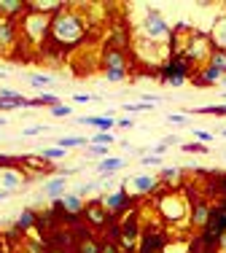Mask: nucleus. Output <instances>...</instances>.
I'll return each mask as SVG.
<instances>
[{
	"instance_id": "49530a36",
	"label": "nucleus",
	"mask_w": 226,
	"mask_h": 253,
	"mask_svg": "<svg viewBox=\"0 0 226 253\" xmlns=\"http://www.w3.org/2000/svg\"><path fill=\"white\" fill-rule=\"evenodd\" d=\"M100 253H121V251H118V245L111 240V243H103V245H100Z\"/></svg>"
},
{
	"instance_id": "ddd939ff",
	"label": "nucleus",
	"mask_w": 226,
	"mask_h": 253,
	"mask_svg": "<svg viewBox=\"0 0 226 253\" xmlns=\"http://www.w3.org/2000/svg\"><path fill=\"white\" fill-rule=\"evenodd\" d=\"M188 215H191V226L194 229H205L207 224H210V218H213V205L207 200H194Z\"/></svg>"
},
{
	"instance_id": "e433bc0d",
	"label": "nucleus",
	"mask_w": 226,
	"mask_h": 253,
	"mask_svg": "<svg viewBox=\"0 0 226 253\" xmlns=\"http://www.w3.org/2000/svg\"><path fill=\"white\" fill-rule=\"evenodd\" d=\"M38 102H40V108H54V105H59L62 100H59L57 94H51V92H43V94L38 97Z\"/></svg>"
},
{
	"instance_id": "4be33fe9",
	"label": "nucleus",
	"mask_w": 226,
	"mask_h": 253,
	"mask_svg": "<svg viewBox=\"0 0 226 253\" xmlns=\"http://www.w3.org/2000/svg\"><path fill=\"white\" fill-rule=\"evenodd\" d=\"M16 232L19 234H30L35 226H38V213H35V208H22L19 218H16Z\"/></svg>"
},
{
	"instance_id": "4d7b16f0",
	"label": "nucleus",
	"mask_w": 226,
	"mask_h": 253,
	"mask_svg": "<svg viewBox=\"0 0 226 253\" xmlns=\"http://www.w3.org/2000/svg\"><path fill=\"white\" fill-rule=\"evenodd\" d=\"M221 135H224V137H226V126H221Z\"/></svg>"
},
{
	"instance_id": "c85d7f7f",
	"label": "nucleus",
	"mask_w": 226,
	"mask_h": 253,
	"mask_svg": "<svg viewBox=\"0 0 226 253\" xmlns=\"http://www.w3.org/2000/svg\"><path fill=\"white\" fill-rule=\"evenodd\" d=\"M89 143H92V146L108 148L111 143H116V135H113V132H94V137H89Z\"/></svg>"
},
{
	"instance_id": "3c124183",
	"label": "nucleus",
	"mask_w": 226,
	"mask_h": 253,
	"mask_svg": "<svg viewBox=\"0 0 226 253\" xmlns=\"http://www.w3.org/2000/svg\"><path fill=\"white\" fill-rule=\"evenodd\" d=\"M164 151H167V146H164V143H156V148H153V154H156V156H162Z\"/></svg>"
},
{
	"instance_id": "bf43d9fd",
	"label": "nucleus",
	"mask_w": 226,
	"mask_h": 253,
	"mask_svg": "<svg viewBox=\"0 0 226 253\" xmlns=\"http://www.w3.org/2000/svg\"><path fill=\"white\" fill-rule=\"evenodd\" d=\"M224 162H226V154H224Z\"/></svg>"
},
{
	"instance_id": "473e14b6",
	"label": "nucleus",
	"mask_w": 226,
	"mask_h": 253,
	"mask_svg": "<svg viewBox=\"0 0 226 253\" xmlns=\"http://www.w3.org/2000/svg\"><path fill=\"white\" fill-rule=\"evenodd\" d=\"M27 81L33 84V86H38V89H46V86H51V84H54V78L46 76V73H33Z\"/></svg>"
},
{
	"instance_id": "6e6552de",
	"label": "nucleus",
	"mask_w": 226,
	"mask_h": 253,
	"mask_svg": "<svg viewBox=\"0 0 226 253\" xmlns=\"http://www.w3.org/2000/svg\"><path fill=\"white\" fill-rule=\"evenodd\" d=\"M97 202L103 205V210H105L108 215H118V213H124V210L132 205V197H129V191L124 189V186H118V189L105 191V194L100 197Z\"/></svg>"
},
{
	"instance_id": "8fccbe9b",
	"label": "nucleus",
	"mask_w": 226,
	"mask_h": 253,
	"mask_svg": "<svg viewBox=\"0 0 226 253\" xmlns=\"http://www.w3.org/2000/svg\"><path fill=\"white\" fill-rule=\"evenodd\" d=\"M183 84H188V78H170V81H167V86H183Z\"/></svg>"
},
{
	"instance_id": "b1692460",
	"label": "nucleus",
	"mask_w": 226,
	"mask_h": 253,
	"mask_svg": "<svg viewBox=\"0 0 226 253\" xmlns=\"http://www.w3.org/2000/svg\"><path fill=\"white\" fill-rule=\"evenodd\" d=\"M124 167H127L124 156H105V159L97 162V172H100V175H113V172L124 170Z\"/></svg>"
},
{
	"instance_id": "052dcab7",
	"label": "nucleus",
	"mask_w": 226,
	"mask_h": 253,
	"mask_svg": "<svg viewBox=\"0 0 226 253\" xmlns=\"http://www.w3.org/2000/svg\"><path fill=\"white\" fill-rule=\"evenodd\" d=\"M0 78H3V73H0Z\"/></svg>"
},
{
	"instance_id": "f704fd0d",
	"label": "nucleus",
	"mask_w": 226,
	"mask_h": 253,
	"mask_svg": "<svg viewBox=\"0 0 226 253\" xmlns=\"http://www.w3.org/2000/svg\"><path fill=\"white\" fill-rule=\"evenodd\" d=\"M121 108L127 113H143V111H153L156 105H148V102H124Z\"/></svg>"
},
{
	"instance_id": "a211bd4d",
	"label": "nucleus",
	"mask_w": 226,
	"mask_h": 253,
	"mask_svg": "<svg viewBox=\"0 0 226 253\" xmlns=\"http://www.w3.org/2000/svg\"><path fill=\"white\" fill-rule=\"evenodd\" d=\"M27 11L25 0H0V19H11V22H19Z\"/></svg>"
},
{
	"instance_id": "5701e85b",
	"label": "nucleus",
	"mask_w": 226,
	"mask_h": 253,
	"mask_svg": "<svg viewBox=\"0 0 226 253\" xmlns=\"http://www.w3.org/2000/svg\"><path fill=\"white\" fill-rule=\"evenodd\" d=\"M78 124H84V126H94L97 132H113L116 129V119H111V116H84V119H75Z\"/></svg>"
},
{
	"instance_id": "f03ea898",
	"label": "nucleus",
	"mask_w": 226,
	"mask_h": 253,
	"mask_svg": "<svg viewBox=\"0 0 226 253\" xmlns=\"http://www.w3.org/2000/svg\"><path fill=\"white\" fill-rule=\"evenodd\" d=\"M19 38L27 49H43L49 43V25H51V16L43 14H35V11H25L19 22Z\"/></svg>"
},
{
	"instance_id": "c756f323",
	"label": "nucleus",
	"mask_w": 226,
	"mask_h": 253,
	"mask_svg": "<svg viewBox=\"0 0 226 253\" xmlns=\"http://www.w3.org/2000/svg\"><path fill=\"white\" fill-rule=\"evenodd\" d=\"M65 156H68V151H62V148H57V146H49V148L40 151V159L43 162H59V159H65Z\"/></svg>"
},
{
	"instance_id": "f8f14e48",
	"label": "nucleus",
	"mask_w": 226,
	"mask_h": 253,
	"mask_svg": "<svg viewBox=\"0 0 226 253\" xmlns=\"http://www.w3.org/2000/svg\"><path fill=\"white\" fill-rule=\"evenodd\" d=\"M25 183H27V175H22L16 167H0V191L14 194V191H19Z\"/></svg>"
},
{
	"instance_id": "c9c22d12",
	"label": "nucleus",
	"mask_w": 226,
	"mask_h": 253,
	"mask_svg": "<svg viewBox=\"0 0 226 253\" xmlns=\"http://www.w3.org/2000/svg\"><path fill=\"white\" fill-rule=\"evenodd\" d=\"M22 105H25V97H22V100H3V97H0V111H3V113L19 111Z\"/></svg>"
},
{
	"instance_id": "a19ab883",
	"label": "nucleus",
	"mask_w": 226,
	"mask_h": 253,
	"mask_svg": "<svg viewBox=\"0 0 226 253\" xmlns=\"http://www.w3.org/2000/svg\"><path fill=\"white\" fill-rule=\"evenodd\" d=\"M167 122L175 124V126H188V113L186 111H183V113H170Z\"/></svg>"
},
{
	"instance_id": "423d86ee",
	"label": "nucleus",
	"mask_w": 226,
	"mask_h": 253,
	"mask_svg": "<svg viewBox=\"0 0 226 253\" xmlns=\"http://www.w3.org/2000/svg\"><path fill=\"white\" fill-rule=\"evenodd\" d=\"M103 73L105 81L111 84H124L129 78V57L127 51H118V49H105L103 54Z\"/></svg>"
},
{
	"instance_id": "1a4fd4ad",
	"label": "nucleus",
	"mask_w": 226,
	"mask_h": 253,
	"mask_svg": "<svg viewBox=\"0 0 226 253\" xmlns=\"http://www.w3.org/2000/svg\"><path fill=\"white\" fill-rule=\"evenodd\" d=\"M194 70H197V68H191L186 57H170L167 62L159 68V73H156L159 78H156V81L159 84H167L170 78H191Z\"/></svg>"
},
{
	"instance_id": "dca6fc26",
	"label": "nucleus",
	"mask_w": 226,
	"mask_h": 253,
	"mask_svg": "<svg viewBox=\"0 0 226 253\" xmlns=\"http://www.w3.org/2000/svg\"><path fill=\"white\" fill-rule=\"evenodd\" d=\"M164 234L159 229H148L146 234H140V253H159L164 248Z\"/></svg>"
},
{
	"instance_id": "09e8293b",
	"label": "nucleus",
	"mask_w": 226,
	"mask_h": 253,
	"mask_svg": "<svg viewBox=\"0 0 226 253\" xmlns=\"http://www.w3.org/2000/svg\"><path fill=\"white\" fill-rule=\"evenodd\" d=\"M116 126H118V129H132L135 122H132V119H127V116H121V119L116 122Z\"/></svg>"
},
{
	"instance_id": "2eb2a0df",
	"label": "nucleus",
	"mask_w": 226,
	"mask_h": 253,
	"mask_svg": "<svg viewBox=\"0 0 226 253\" xmlns=\"http://www.w3.org/2000/svg\"><path fill=\"white\" fill-rule=\"evenodd\" d=\"M84 197L81 194H65L62 200H57V202H51V210H62V213H68V215H81L84 213Z\"/></svg>"
},
{
	"instance_id": "a878e982",
	"label": "nucleus",
	"mask_w": 226,
	"mask_h": 253,
	"mask_svg": "<svg viewBox=\"0 0 226 253\" xmlns=\"http://www.w3.org/2000/svg\"><path fill=\"white\" fill-rule=\"evenodd\" d=\"M183 175H186L183 167H162V178H159V183H167V186L175 189L178 180H183Z\"/></svg>"
},
{
	"instance_id": "603ef678",
	"label": "nucleus",
	"mask_w": 226,
	"mask_h": 253,
	"mask_svg": "<svg viewBox=\"0 0 226 253\" xmlns=\"http://www.w3.org/2000/svg\"><path fill=\"white\" fill-rule=\"evenodd\" d=\"M46 253H65V251L57 248V245H49V248H46Z\"/></svg>"
},
{
	"instance_id": "c03bdc74",
	"label": "nucleus",
	"mask_w": 226,
	"mask_h": 253,
	"mask_svg": "<svg viewBox=\"0 0 226 253\" xmlns=\"http://www.w3.org/2000/svg\"><path fill=\"white\" fill-rule=\"evenodd\" d=\"M43 132H49V126H25L22 135H25V137H35V135H43Z\"/></svg>"
},
{
	"instance_id": "72a5a7b5",
	"label": "nucleus",
	"mask_w": 226,
	"mask_h": 253,
	"mask_svg": "<svg viewBox=\"0 0 226 253\" xmlns=\"http://www.w3.org/2000/svg\"><path fill=\"white\" fill-rule=\"evenodd\" d=\"M25 245H27V253H46V248H49L40 237H27Z\"/></svg>"
},
{
	"instance_id": "5fc2aeb1",
	"label": "nucleus",
	"mask_w": 226,
	"mask_h": 253,
	"mask_svg": "<svg viewBox=\"0 0 226 253\" xmlns=\"http://www.w3.org/2000/svg\"><path fill=\"white\" fill-rule=\"evenodd\" d=\"M8 197H11V194H5V191H0V202H5Z\"/></svg>"
},
{
	"instance_id": "bb28decb",
	"label": "nucleus",
	"mask_w": 226,
	"mask_h": 253,
	"mask_svg": "<svg viewBox=\"0 0 226 253\" xmlns=\"http://www.w3.org/2000/svg\"><path fill=\"white\" fill-rule=\"evenodd\" d=\"M207 65H210L213 70H218L221 76H226V51L213 49V51H210V59H207Z\"/></svg>"
},
{
	"instance_id": "cd10ccee",
	"label": "nucleus",
	"mask_w": 226,
	"mask_h": 253,
	"mask_svg": "<svg viewBox=\"0 0 226 253\" xmlns=\"http://www.w3.org/2000/svg\"><path fill=\"white\" fill-rule=\"evenodd\" d=\"M191 113H197V116H216V119H224V116H226V102H224V105H205V108H194Z\"/></svg>"
},
{
	"instance_id": "7c9ffc66",
	"label": "nucleus",
	"mask_w": 226,
	"mask_h": 253,
	"mask_svg": "<svg viewBox=\"0 0 226 253\" xmlns=\"http://www.w3.org/2000/svg\"><path fill=\"white\" fill-rule=\"evenodd\" d=\"M183 154H197V156H205L210 154V146H205V143H181Z\"/></svg>"
},
{
	"instance_id": "58836bf2",
	"label": "nucleus",
	"mask_w": 226,
	"mask_h": 253,
	"mask_svg": "<svg viewBox=\"0 0 226 253\" xmlns=\"http://www.w3.org/2000/svg\"><path fill=\"white\" fill-rule=\"evenodd\" d=\"M140 165H146V167H162V156H156V154H140Z\"/></svg>"
},
{
	"instance_id": "393cba45",
	"label": "nucleus",
	"mask_w": 226,
	"mask_h": 253,
	"mask_svg": "<svg viewBox=\"0 0 226 253\" xmlns=\"http://www.w3.org/2000/svg\"><path fill=\"white\" fill-rule=\"evenodd\" d=\"M54 146L62 148V151H75V148H86L89 146V137H84V135H65V137H57Z\"/></svg>"
},
{
	"instance_id": "37998d69",
	"label": "nucleus",
	"mask_w": 226,
	"mask_h": 253,
	"mask_svg": "<svg viewBox=\"0 0 226 253\" xmlns=\"http://www.w3.org/2000/svg\"><path fill=\"white\" fill-rule=\"evenodd\" d=\"M86 154H89V156H97V162H100V159H105V156H108V148L92 146V143H89V146H86Z\"/></svg>"
},
{
	"instance_id": "13d9d810",
	"label": "nucleus",
	"mask_w": 226,
	"mask_h": 253,
	"mask_svg": "<svg viewBox=\"0 0 226 253\" xmlns=\"http://www.w3.org/2000/svg\"><path fill=\"white\" fill-rule=\"evenodd\" d=\"M0 253H3V243H0Z\"/></svg>"
},
{
	"instance_id": "ea45409f",
	"label": "nucleus",
	"mask_w": 226,
	"mask_h": 253,
	"mask_svg": "<svg viewBox=\"0 0 226 253\" xmlns=\"http://www.w3.org/2000/svg\"><path fill=\"white\" fill-rule=\"evenodd\" d=\"M162 251L164 253H188V251H191V245H188V243H170V245H164Z\"/></svg>"
},
{
	"instance_id": "20e7f679",
	"label": "nucleus",
	"mask_w": 226,
	"mask_h": 253,
	"mask_svg": "<svg viewBox=\"0 0 226 253\" xmlns=\"http://www.w3.org/2000/svg\"><path fill=\"white\" fill-rule=\"evenodd\" d=\"M156 208H159V215H162L167 224H181L188 215V210H191V200H188L183 191L170 189L167 194H162V200H159Z\"/></svg>"
},
{
	"instance_id": "9b49d317",
	"label": "nucleus",
	"mask_w": 226,
	"mask_h": 253,
	"mask_svg": "<svg viewBox=\"0 0 226 253\" xmlns=\"http://www.w3.org/2000/svg\"><path fill=\"white\" fill-rule=\"evenodd\" d=\"M118 251H135V245L140 243V226L135 224V218H127L124 224H118Z\"/></svg>"
},
{
	"instance_id": "9d476101",
	"label": "nucleus",
	"mask_w": 226,
	"mask_h": 253,
	"mask_svg": "<svg viewBox=\"0 0 226 253\" xmlns=\"http://www.w3.org/2000/svg\"><path fill=\"white\" fill-rule=\"evenodd\" d=\"M159 175H151V172H138L124 183V189L129 191V197H148L159 189Z\"/></svg>"
},
{
	"instance_id": "39448f33",
	"label": "nucleus",
	"mask_w": 226,
	"mask_h": 253,
	"mask_svg": "<svg viewBox=\"0 0 226 253\" xmlns=\"http://www.w3.org/2000/svg\"><path fill=\"white\" fill-rule=\"evenodd\" d=\"M210 51H213L210 35L199 33V30H191L188 38H186V43H183V54H181V57H186L191 68H205L207 59H210Z\"/></svg>"
},
{
	"instance_id": "f257e3e1",
	"label": "nucleus",
	"mask_w": 226,
	"mask_h": 253,
	"mask_svg": "<svg viewBox=\"0 0 226 253\" xmlns=\"http://www.w3.org/2000/svg\"><path fill=\"white\" fill-rule=\"evenodd\" d=\"M89 38V22L75 5L68 3V8H62L57 16H51L49 25V43L46 46H57L62 51H73Z\"/></svg>"
},
{
	"instance_id": "2f4dec72",
	"label": "nucleus",
	"mask_w": 226,
	"mask_h": 253,
	"mask_svg": "<svg viewBox=\"0 0 226 253\" xmlns=\"http://www.w3.org/2000/svg\"><path fill=\"white\" fill-rule=\"evenodd\" d=\"M100 245L103 243H97V237H84L78 243V253H100Z\"/></svg>"
},
{
	"instance_id": "6ab92c4d",
	"label": "nucleus",
	"mask_w": 226,
	"mask_h": 253,
	"mask_svg": "<svg viewBox=\"0 0 226 253\" xmlns=\"http://www.w3.org/2000/svg\"><path fill=\"white\" fill-rule=\"evenodd\" d=\"M207 35H210L213 49L226 51V14H218V16H216V22H213L210 30H207Z\"/></svg>"
},
{
	"instance_id": "79ce46f5",
	"label": "nucleus",
	"mask_w": 226,
	"mask_h": 253,
	"mask_svg": "<svg viewBox=\"0 0 226 253\" xmlns=\"http://www.w3.org/2000/svg\"><path fill=\"white\" fill-rule=\"evenodd\" d=\"M194 137H197V143H205V146H207V143H213V140H216V135H213V132L199 129V126L194 129Z\"/></svg>"
},
{
	"instance_id": "7ed1b4c3",
	"label": "nucleus",
	"mask_w": 226,
	"mask_h": 253,
	"mask_svg": "<svg viewBox=\"0 0 226 253\" xmlns=\"http://www.w3.org/2000/svg\"><path fill=\"white\" fill-rule=\"evenodd\" d=\"M170 30L172 25L167 22V16L156 8H148L140 19V27H138V35L135 38L140 41H148V43H156V46H167V38H170Z\"/></svg>"
},
{
	"instance_id": "de8ad7c7",
	"label": "nucleus",
	"mask_w": 226,
	"mask_h": 253,
	"mask_svg": "<svg viewBox=\"0 0 226 253\" xmlns=\"http://www.w3.org/2000/svg\"><path fill=\"white\" fill-rule=\"evenodd\" d=\"M216 251L218 253H226V229L221 234H218V240H216Z\"/></svg>"
},
{
	"instance_id": "0eeeda50",
	"label": "nucleus",
	"mask_w": 226,
	"mask_h": 253,
	"mask_svg": "<svg viewBox=\"0 0 226 253\" xmlns=\"http://www.w3.org/2000/svg\"><path fill=\"white\" fill-rule=\"evenodd\" d=\"M22 46V38H19V25L11 19H0V57L11 59Z\"/></svg>"
},
{
	"instance_id": "864d4df0",
	"label": "nucleus",
	"mask_w": 226,
	"mask_h": 253,
	"mask_svg": "<svg viewBox=\"0 0 226 253\" xmlns=\"http://www.w3.org/2000/svg\"><path fill=\"white\" fill-rule=\"evenodd\" d=\"M218 86H221V92H224V100H226V76H221V84H218Z\"/></svg>"
},
{
	"instance_id": "412c9836",
	"label": "nucleus",
	"mask_w": 226,
	"mask_h": 253,
	"mask_svg": "<svg viewBox=\"0 0 226 253\" xmlns=\"http://www.w3.org/2000/svg\"><path fill=\"white\" fill-rule=\"evenodd\" d=\"M81 215H86V221H89L92 226H97V229H103L105 224H108V213L103 210V205H100L97 200L84 205V213H81Z\"/></svg>"
},
{
	"instance_id": "4468645a",
	"label": "nucleus",
	"mask_w": 226,
	"mask_h": 253,
	"mask_svg": "<svg viewBox=\"0 0 226 253\" xmlns=\"http://www.w3.org/2000/svg\"><path fill=\"white\" fill-rule=\"evenodd\" d=\"M188 81H191L194 86H199V89H213V86H218V84H221V73H218V70H213L210 65H205V68L194 70Z\"/></svg>"
},
{
	"instance_id": "f3484780",
	"label": "nucleus",
	"mask_w": 226,
	"mask_h": 253,
	"mask_svg": "<svg viewBox=\"0 0 226 253\" xmlns=\"http://www.w3.org/2000/svg\"><path fill=\"white\" fill-rule=\"evenodd\" d=\"M62 8H68V3L62 0H30L27 11H35V14H43V16H57Z\"/></svg>"
},
{
	"instance_id": "680f3d73",
	"label": "nucleus",
	"mask_w": 226,
	"mask_h": 253,
	"mask_svg": "<svg viewBox=\"0 0 226 253\" xmlns=\"http://www.w3.org/2000/svg\"><path fill=\"white\" fill-rule=\"evenodd\" d=\"M159 253H164V251H159Z\"/></svg>"
},
{
	"instance_id": "aec40b11",
	"label": "nucleus",
	"mask_w": 226,
	"mask_h": 253,
	"mask_svg": "<svg viewBox=\"0 0 226 253\" xmlns=\"http://www.w3.org/2000/svg\"><path fill=\"white\" fill-rule=\"evenodd\" d=\"M43 194H46V200H51V202L62 200V197L68 194V178H62V175L49 178L46 186H43Z\"/></svg>"
},
{
	"instance_id": "6e6d98bb",
	"label": "nucleus",
	"mask_w": 226,
	"mask_h": 253,
	"mask_svg": "<svg viewBox=\"0 0 226 253\" xmlns=\"http://www.w3.org/2000/svg\"><path fill=\"white\" fill-rule=\"evenodd\" d=\"M5 124H8V119H5V116H0V126H5Z\"/></svg>"
},
{
	"instance_id": "4c0bfd02",
	"label": "nucleus",
	"mask_w": 226,
	"mask_h": 253,
	"mask_svg": "<svg viewBox=\"0 0 226 253\" xmlns=\"http://www.w3.org/2000/svg\"><path fill=\"white\" fill-rule=\"evenodd\" d=\"M49 111H51V116H54V119H68L70 113H73V108H70V105H65V102H59V105L49 108Z\"/></svg>"
},
{
	"instance_id": "a18cd8bd",
	"label": "nucleus",
	"mask_w": 226,
	"mask_h": 253,
	"mask_svg": "<svg viewBox=\"0 0 226 253\" xmlns=\"http://www.w3.org/2000/svg\"><path fill=\"white\" fill-rule=\"evenodd\" d=\"M92 100H97V97H92V94H86V92H75V94H73V102H75V105H86V102H92Z\"/></svg>"
}]
</instances>
